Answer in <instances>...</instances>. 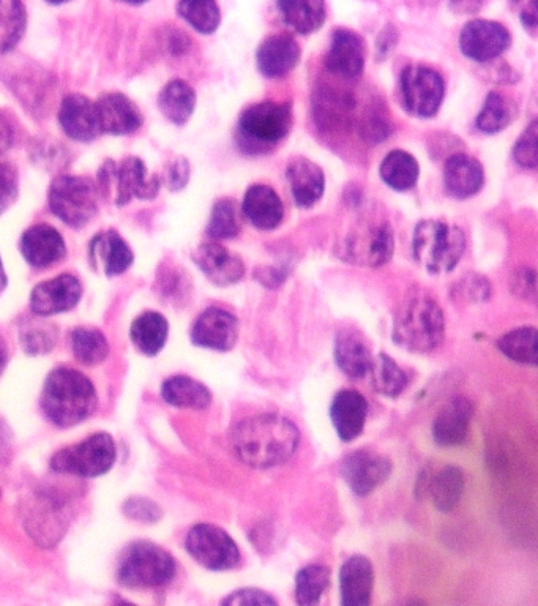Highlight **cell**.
Listing matches in <instances>:
<instances>
[{
  "instance_id": "6da1fadb",
  "label": "cell",
  "mask_w": 538,
  "mask_h": 606,
  "mask_svg": "<svg viewBox=\"0 0 538 606\" xmlns=\"http://www.w3.org/2000/svg\"><path fill=\"white\" fill-rule=\"evenodd\" d=\"M299 441L301 434L290 419L277 413H264L234 428L233 451L249 468L269 469L292 458Z\"/></svg>"
},
{
  "instance_id": "7a4b0ae2",
  "label": "cell",
  "mask_w": 538,
  "mask_h": 606,
  "mask_svg": "<svg viewBox=\"0 0 538 606\" xmlns=\"http://www.w3.org/2000/svg\"><path fill=\"white\" fill-rule=\"evenodd\" d=\"M43 411L57 427H73L87 419L97 406L91 381L71 369H57L46 380Z\"/></svg>"
},
{
  "instance_id": "3957f363",
  "label": "cell",
  "mask_w": 538,
  "mask_h": 606,
  "mask_svg": "<svg viewBox=\"0 0 538 606\" xmlns=\"http://www.w3.org/2000/svg\"><path fill=\"white\" fill-rule=\"evenodd\" d=\"M441 306L430 298H412L400 306L394 321V341L412 352H430L444 338Z\"/></svg>"
},
{
  "instance_id": "277c9868",
  "label": "cell",
  "mask_w": 538,
  "mask_h": 606,
  "mask_svg": "<svg viewBox=\"0 0 538 606\" xmlns=\"http://www.w3.org/2000/svg\"><path fill=\"white\" fill-rule=\"evenodd\" d=\"M412 249L417 263L430 273L452 272L465 255L466 235L455 224L425 220L417 224Z\"/></svg>"
},
{
  "instance_id": "5b68a950",
  "label": "cell",
  "mask_w": 538,
  "mask_h": 606,
  "mask_svg": "<svg viewBox=\"0 0 538 606\" xmlns=\"http://www.w3.org/2000/svg\"><path fill=\"white\" fill-rule=\"evenodd\" d=\"M291 127L290 106L276 102L256 103L238 120V141L249 153L267 152L288 137Z\"/></svg>"
},
{
  "instance_id": "8992f818",
  "label": "cell",
  "mask_w": 538,
  "mask_h": 606,
  "mask_svg": "<svg viewBox=\"0 0 538 606\" xmlns=\"http://www.w3.org/2000/svg\"><path fill=\"white\" fill-rule=\"evenodd\" d=\"M98 191L116 206H125L133 198L153 199L160 191V179L149 176L148 167L137 156L122 162H106L98 174Z\"/></svg>"
},
{
  "instance_id": "52a82bcc",
  "label": "cell",
  "mask_w": 538,
  "mask_h": 606,
  "mask_svg": "<svg viewBox=\"0 0 538 606\" xmlns=\"http://www.w3.org/2000/svg\"><path fill=\"white\" fill-rule=\"evenodd\" d=\"M176 575V562L169 552L149 541H138L125 550L117 580L127 587H159Z\"/></svg>"
},
{
  "instance_id": "ba28073f",
  "label": "cell",
  "mask_w": 538,
  "mask_h": 606,
  "mask_svg": "<svg viewBox=\"0 0 538 606\" xmlns=\"http://www.w3.org/2000/svg\"><path fill=\"white\" fill-rule=\"evenodd\" d=\"M98 187L83 176H60L49 188V207L57 219L80 230L98 210Z\"/></svg>"
},
{
  "instance_id": "9c48e42d",
  "label": "cell",
  "mask_w": 538,
  "mask_h": 606,
  "mask_svg": "<svg viewBox=\"0 0 538 606\" xmlns=\"http://www.w3.org/2000/svg\"><path fill=\"white\" fill-rule=\"evenodd\" d=\"M116 444L109 434L98 433L81 444L63 448L51 459L56 473L74 474L81 477H98L108 473L116 462Z\"/></svg>"
},
{
  "instance_id": "30bf717a",
  "label": "cell",
  "mask_w": 538,
  "mask_h": 606,
  "mask_svg": "<svg viewBox=\"0 0 538 606\" xmlns=\"http://www.w3.org/2000/svg\"><path fill=\"white\" fill-rule=\"evenodd\" d=\"M402 103L417 117H433L445 95L444 80L437 71L422 66H409L400 80Z\"/></svg>"
},
{
  "instance_id": "8fae6325",
  "label": "cell",
  "mask_w": 538,
  "mask_h": 606,
  "mask_svg": "<svg viewBox=\"0 0 538 606\" xmlns=\"http://www.w3.org/2000/svg\"><path fill=\"white\" fill-rule=\"evenodd\" d=\"M187 550L209 570H231L241 561V551L230 534L213 524H198L188 533Z\"/></svg>"
},
{
  "instance_id": "7c38bea8",
  "label": "cell",
  "mask_w": 538,
  "mask_h": 606,
  "mask_svg": "<svg viewBox=\"0 0 538 606\" xmlns=\"http://www.w3.org/2000/svg\"><path fill=\"white\" fill-rule=\"evenodd\" d=\"M511 32L494 21H470L459 34V49L476 62H490L511 46Z\"/></svg>"
},
{
  "instance_id": "4fadbf2b",
  "label": "cell",
  "mask_w": 538,
  "mask_h": 606,
  "mask_svg": "<svg viewBox=\"0 0 538 606\" xmlns=\"http://www.w3.org/2000/svg\"><path fill=\"white\" fill-rule=\"evenodd\" d=\"M341 473L358 497H366L386 482L391 473V463L373 452L359 451L346 456Z\"/></svg>"
},
{
  "instance_id": "5bb4252c",
  "label": "cell",
  "mask_w": 538,
  "mask_h": 606,
  "mask_svg": "<svg viewBox=\"0 0 538 606\" xmlns=\"http://www.w3.org/2000/svg\"><path fill=\"white\" fill-rule=\"evenodd\" d=\"M83 288L77 277L63 273L38 284L32 292L31 308L35 315L51 316L69 312L80 302Z\"/></svg>"
},
{
  "instance_id": "9a60e30c",
  "label": "cell",
  "mask_w": 538,
  "mask_h": 606,
  "mask_svg": "<svg viewBox=\"0 0 538 606\" xmlns=\"http://www.w3.org/2000/svg\"><path fill=\"white\" fill-rule=\"evenodd\" d=\"M395 241L390 224L381 223L370 228L365 234L355 235L346 242L344 255L348 261L381 267L394 255Z\"/></svg>"
},
{
  "instance_id": "2e32d148",
  "label": "cell",
  "mask_w": 538,
  "mask_h": 606,
  "mask_svg": "<svg viewBox=\"0 0 538 606\" xmlns=\"http://www.w3.org/2000/svg\"><path fill=\"white\" fill-rule=\"evenodd\" d=\"M191 338H194L195 345L202 346V348L230 351L237 343V317L226 310H206L196 321Z\"/></svg>"
},
{
  "instance_id": "e0dca14e",
  "label": "cell",
  "mask_w": 538,
  "mask_h": 606,
  "mask_svg": "<svg viewBox=\"0 0 538 606\" xmlns=\"http://www.w3.org/2000/svg\"><path fill=\"white\" fill-rule=\"evenodd\" d=\"M326 67L330 73L349 78V80L360 77L365 67V42L363 38L348 28L334 32L331 46L326 56Z\"/></svg>"
},
{
  "instance_id": "ac0fdd59",
  "label": "cell",
  "mask_w": 538,
  "mask_h": 606,
  "mask_svg": "<svg viewBox=\"0 0 538 606\" xmlns=\"http://www.w3.org/2000/svg\"><path fill=\"white\" fill-rule=\"evenodd\" d=\"M194 261L217 287H231L245 276L244 261L220 244L201 245L194 253Z\"/></svg>"
},
{
  "instance_id": "d6986e66",
  "label": "cell",
  "mask_w": 538,
  "mask_h": 606,
  "mask_svg": "<svg viewBox=\"0 0 538 606\" xmlns=\"http://www.w3.org/2000/svg\"><path fill=\"white\" fill-rule=\"evenodd\" d=\"M21 252L35 269H46L66 256L67 247L62 235L49 224L28 228L21 238Z\"/></svg>"
},
{
  "instance_id": "ffe728a7",
  "label": "cell",
  "mask_w": 538,
  "mask_h": 606,
  "mask_svg": "<svg viewBox=\"0 0 538 606\" xmlns=\"http://www.w3.org/2000/svg\"><path fill=\"white\" fill-rule=\"evenodd\" d=\"M102 133L128 135L142 125V114L130 98L122 94H105L95 102Z\"/></svg>"
},
{
  "instance_id": "44dd1931",
  "label": "cell",
  "mask_w": 538,
  "mask_h": 606,
  "mask_svg": "<svg viewBox=\"0 0 538 606\" xmlns=\"http://www.w3.org/2000/svg\"><path fill=\"white\" fill-rule=\"evenodd\" d=\"M302 51L290 35H273L259 46L256 62L264 77L270 80L286 77L297 67Z\"/></svg>"
},
{
  "instance_id": "7402d4cb",
  "label": "cell",
  "mask_w": 538,
  "mask_h": 606,
  "mask_svg": "<svg viewBox=\"0 0 538 606\" xmlns=\"http://www.w3.org/2000/svg\"><path fill=\"white\" fill-rule=\"evenodd\" d=\"M59 120L67 137L77 141H94L102 133L95 103L84 95L73 94L63 100Z\"/></svg>"
},
{
  "instance_id": "603a6c76",
  "label": "cell",
  "mask_w": 538,
  "mask_h": 606,
  "mask_svg": "<svg viewBox=\"0 0 538 606\" xmlns=\"http://www.w3.org/2000/svg\"><path fill=\"white\" fill-rule=\"evenodd\" d=\"M89 259L105 276H120L133 264V253L116 231L95 235L89 247Z\"/></svg>"
},
{
  "instance_id": "cb8c5ba5",
  "label": "cell",
  "mask_w": 538,
  "mask_h": 606,
  "mask_svg": "<svg viewBox=\"0 0 538 606\" xmlns=\"http://www.w3.org/2000/svg\"><path fill=\"white\" fill-rule=\"evenodd\" d=\"M369 413V401L355 391L338 392L330 408L331 422L338 436L352 441L363 431Z\"/></svg>"
},
{
  "instance_id": "d4e9b609",
  "label": "cell",
  "mask_w": 538,
  "mask_h": 606,
  "mask_svg": "<svg viewBox=\"0 0 538 606\" xmlns=\"http://www.w3.org/2000/svg\"><path fill=\"white\" fill-rule=\"evenodd\" d=\"M472 413V403L468 398H452L434 420V441L444 447L461 444L468 438Z\"/></svg>"
},
{
  "instance_id": "484cf974",
  "label": "cell",
  "mask_w": 538,
  "mask_h": 606,
  "mask_svg": "<svg viewBox=\"0 0 538 606\" xmlns=\"http://www.w3.org/2000/svg\"><path fill=\"white\" fill-rule=\"evenodd\" d=\"M483 182L482 165L466 153H456L445 163V190L456 199H466L479 194L482 190Z\"/></svg>"
},
{
  "instance_id": "4316f807",
  "label": "cell",
  "mask_w": 538,
  "mask_h": 606,
  "mask_svg": "<svg viewBox=\"0 0 538 606\" xmlns=\"http://www.w3.org/2000/svg\"><path fill=\"white\" fill-rule=\"evenodd\" d=\"M291 194L299 207H312L323 198L326 190V177L323 170L312 160L297 156L292 160L286 171Z\"/></svg>"
},
{
  "instance_id": "83f0119b",
  "label": "cell",
  "mask_w": 538,
  "mask_h": 606,
  "mask_svg": "<svg viewBox=\"0 0 538 606\" xmlns=\"http://www.w3.org/2000/svg\"><path fill=\"white\" fill-rule=\"evenodd\" d=\"M373 584V566L365 556H354L341 567V602L344 606L370 605Z\"/></svg>"
},
{
  "instance_id": "f1b7e54d",
  "label": "cell",
  "mask_w": 538,
  "mask_h": 606,
  "mask_svg": "<svg viewBox=\"0 0 538 606\" xmlns=\"http://www.w3.org/2000/svg\"><path fill=\"white\" fill-rule=\"evenodd\" d=\"M245 217L261 231L276 230L283 221L284 209L280 196L267 185H253L244 198Z\"/></svg>"
},
{
  "instance_id": "f546056e",
  "label": "cell",
  "mask_w": 538,
  "mask_h": 606,
  "mask_svg": "<svg viewBox=\"0 0 538 606\" xmlns=\"http://www.w3.org/2000/svg\"><path fill=\"white\" fill-rule=\"evenodd\" d=\"M335 360L346 376L360 380L370 374L374 358L355 331L343 330L335 340Z\"/></svg>"
},
{
  "instance_id": "4dcf8cb0",
  "label": "cell",
  "mask_w": 538,
  "mask_h": 606,
  "mask_svg": "<svg viewBox=\"0 0 538 606\" xmlns=\"http://www.w3.org/2000/svg\"><path fill=\"white\" fill-rule=\"evenodd\" d=\"M284 24L302 35L319 31L326 23V0H277Z\"/></svg>"
},
{
  "instance_id": "1f68e13d",
  "label": "cell",
  "mask_w": 538,
  "mask_h": 606,
  "mask_svg": "<svg viewBox=\"0 0 538 606\" xmlns=\"http://www.w3.org/2000/svg\"><path fill=\"white\" fill-rule=\"evenodd\" d=\"M166 403L176 408L206 409L212 403V394L204 384L187 376L169 377L162 387Z\"/></svg>"
},
{
  "instance_id": "d6a6232c",
  "label": "cell",
  "mask_w": 538,
  "mask_h": 606,
  "mask_svg": "<svg viewBox=\"0 0 538 606\" xmlns=\"http://www.w3.org/2000/svg\"><path fill=\"white\" fill-rule=\"evenodd\" d=\"M159 106L167 120L176 125H185L195 110V91L185 81H171L160 94Z\"/></svg>"
},
{
  "instance_id": "836d02e7",
  "label": "cell",
  "mask_w": 538,
  "mask_h": 606,
  "mask_svg": "<svg viewBox=\"0 0 538 606\" xmlns=\"http://www.w3.org/2000/svg\"><path fill=\"white\" fill-rule=\"evenodd\" d=\"M167 321L160 313H144L131 326V340L145 356H156L167 340Z\"/></svg>"
},
{
  "instance_id": "e575fe53",
  "label": "cell",
  "mask_w": 538,
  "mask_h": 606,
  "mask_svg": "<svg viewBox=\"0 0 538 606\" xmlns=\"http://www.w3.org/2000/svg\"><path fill=\"white\" fill-rule=\"evenodd\" d=\"M419 163L411 153L391 151L381 165V177L394 190H411L419 179Z\"/></svg>"
},
{
  "instance_id": "d590c367",
  "label": "cell",
  "mask_w": 538,
  "mask_h": 606,
  "mask_svg": "<svg viewBox=\"0 0 538 606\" xmlns=\"http://www.w3.org/2000/svg\"><path fill=\"white\" fill-rule=\"evenodd\" d=\"M26 9L21 0H0V55L12 51L26 31Z\"/></svg>"
},
{
  "instance_id": "8d00e7d4",
  "label": "cell",
  "mask_w": 538,
  "mask_h": 606,
  "mask_svg": "<svg viewBox=\"0 0 538 606\" xmlns=\"http://www.w3.org/2000/svg\"><path fill=\"white\" fill-rule=\"evenodd\" d=\"M513 119H515V106L512 100L499 92H491L477 117L476 125L482 133L494 135L505 130Z\"/></svg>"
},
{
  "instance_id": "74e56055",
  "label": "cell",
  "mask_w": 538,
  "mask_h": 606,
  "mask_svg": "<svg viewBox=\"0 0 538 606\" xmlns=\"http://www.w3.org/2000/svg\"><path fill=\"white\" fill-rule=\"evenodd\" d=\"M463 491H465V476L455 466L442 469L431 483V498L441 512L454 510L463 497Z\"/></svg>"
},
{
  "instance_id": "f35d334b",
  "label": "cell",
  "mask_w": 538,
  "mask_h": 606,
  "mask_svg": "<svg viewBox=\"0 0 538 606\" xmlns=\"http://www.w3.org/2000/svg\"><path fill=\"white\" fill-rule=\"evenodd\" d=\"M372 383L377 394L386 397H398L406 386H408V376L402 372L398 363L386 354H379L373 360Z\"/></svg>"
},
{
  "instance_id": "ab89813d",
  "label": "cell",
  "mask_w": 538,
  "mask_h": 606,
  "mask_svg": "<svg viewBox=\"0 0 538 606\" xmlns=\"http://www.w3.org/2000/svg\"><path fill=\"white\" fill-rule=\"evenodd\" d=\"M499 349L507 356L525 365L537 363V329L536 327H519L508 331L498 341Z\"/></svg>"
},
{
  "instance_id": "60d3db41",
  "label": "cell",
  "mask_w": 538,
  "mask_h": 606,
  "mask_svg": "<svg viewBox=\"0 0 538 606\" xmlns=\"http://www.w3.org/2000/svg\"><path fill=\"white\" fill-rule=\"evenodd\" d=\"M177 10L201 34H213L220 26L221 13L217 0H179Z\"/></svg>"
},
{
  "instance_id": "b9f144b4",
  "label": "cell",
  "mask_w": 538,
  "mask_h": 606,
  "mask_svg": "<svg viewBox=\"0 0 538 606\" xmlns=\"http://www.w3.org/2000/svg\"><path fill=\"white\" fill-rule=\"evenodd\" d=\"M74 358L85 365H97L108 358L109 346L105 335L97 329L80 327L71 334Z\"/></svg>"
},
{
  "instance_id": "7bdbcfd3",
  "label": "cell",
  "mask_w": 538,
  "mask_h": 606,
  "mask_svg": "<svg viewBox=\"0 0 538 606\" xmlns=\"http://www.w3.org/2000/svg\"><path fill=\"white\" fill-rule=\"evenodd\" d=\"M330 583V572L324 566H306L295 579V598L301 605H316Z\"/></svg>"
},
{
  "instance_id": "ee69618b",
  "label": "cell",
  "mask_w": 538,
  "mask_h": 606,
  "mask_svg": "<svg viewBox=\"0 0 538 606\" xmlns=\"http://www.w3.org/2000/svg\"><path fill=\"white\" fill-rule=\"evenodd\" d=\"M241 233V217L237 206L231 199H221L212 209L208 224V235L215 241L233 238Z\"/></svg>"
},
{
  "instance_id": "f6af8a7d",
  "label": "cell",
  "mask_w": 538,
  "mask_h": 606,
  "mask_svg": "<svg viewBox=\"0 0 538 606\" xmlns=\"http://www.w3.org/2000/svg\"><path fill=\"white\" fill-rule=\"evenodd\" d=\"M56 340L57 331L49 324H40V326L32 324L21 334L24 349L32 356L45 354V352L51 351L55 348Z\"/></svg>"
},
{
  "instance_id": "bcb514c9",
  "label": "cell",
  "mask_w": 538,
  "mask_h": 606,
  "mask_svg": "<svg viewBox=\"0 0 538 606\" xmlns=\"http://www.w3.org/2000/svg\"><path fill=\"white\" fill-rule=\"evenodd\" d=\"M513 156L519 166L536 170L538 165V123L534 120L513 148Z\"/></svg>"
},
{
  "instance_id": "7dc6e473",
  "label": "cell",
  "mask_w": 538,
  "mask_h": 606,
  "mask_svg": "<svg viewBox=\"0 0 538 606\" xmlns=\"http://www.w3.org/2000/svg\"><path fill=\"white\" fill-rule=\"evenodd\" d=\"M17 171L10 163L0 162V213L16 201Z\"/></svg>"
},
{
  "instance_id": "c3c4849f",
  "label": "cell",
  "mask_w": 538,
  "mask_h": 606,
  "mask_svg": "<svg viewBox=\"0 0 538 606\" xmlns=\"http://www.w3.org/2000/svg\"><path fill=\"white\" fill-rule=\"evenodd\" d=\"M124 510L131 520L142 523L159 522L160 516H162V510L149 499H130L125 504Z\"/></svg>"
},
{
  "instance_id": "681fc988",
  "label": "cell",
  "mask_w": 538,
  "mask_h": 606,
  "mask_svg": "<svg viewBox=\"0 0 538 606\" xmlns=\"http://www.w3.org/2000/svg\"><path fill=\"white\" fill-rule=\"evenodd\" d=\"M190 179V165L184 156L174 159L165 170V184L171 191H180Z\"/></svg>"
},
{
  "instance_id": "f907efd6",
  "label": "cell",
  "mask_w": 538,
  "mask_h": 606,
  "mask_svg": "<svg viewBox=\"0 0 538 606\" xmlns=\"http://www.w3.org/2000/svg\"><path fill=\"white\" fill-rule=\"evenodd\" d=\"M223 605H277V602L270 597L269 594L262 593L259 590H242L237 593L231 594L230 597L224 598Z\"/></svg>"
},
{
  "instance_id": "816d5d0a",
  "label": "cell",
  "mask_w": 538,
  "mask_h": 606,
  "mask_svg": "<svg viewBox=\"0 0 538 606\" xmlns=\"http://www.w3.org/2000/svg\"><path fill=\"white\" fill-rule=\"evenodd\" d=\"M512 292L522 295L523 299L536 301V272L530 269H523L512 277Z\"/></svg>"
},
{
  "instance_id": "f5cc1de1",
  "label": "cell",
  "mask_w": 538,
  "mask_h": 606,
  "mask_svg": "<svg viewBox=\"0 0 538 606\" xmlns=\"http://www.w3.org/2000/svg\"><path fill=\"white\" fill-rule=\"evenodd\" d=\"M461 291L472 302H483L490 298L491 287L483 277L468 276L461 281Z\"/></svg>"
},
{
  "instance_id": "db71d44e",
  "label": "cell",
  "mask_w": 538,
  "mask_h": 606,
  "mask_svg": "<svg viewBox=\"0 0 538 606\" xmlns=\"http://www.w3.org/2000/svg\"><path fill=\"white\" fill-rule=\"evenodd\" d=\"M14 142V130L9 119L0 116V153L9 151Z\"/></svg>"
},
{
  "instance_id": "11a10c76",
  "label": "cell",
  "mask_w": 538,
  "mask_h": 606,
  "mask_svg": "<svg viewBox=\"0 0 538 606\" xmlns=\"http://www.w3.org/2000/svg\"><path fill=\"white\" fill-rule=\"evenodd\" d=\"M483 0H452V7L458 13H476L482 7Z\"/></svg>"
},
{
  "instance_id": "9f6ffc18",
  "label": "cell",
  "mask_w": 538,
  "mask_h": 606,
  "mask_svg": "<svg viewBox=\"0 0 538 606\" xmlns=\"http://www.w3.org/2000/svg\"><path fill=\"white\" fill-rule=\"evenodd\" d=\"M7 362V346L5 341H3L2 335H0V372L3 370V365H5Z\"/></svg>"
},
{
  "instance_id": "6f0895ef",
  "label": "cell",
  "mask_w": 538,
  "mask_h": 606,
  "mask_svg": "<svg viewBox=\"0 0 538 606\" xmlns=\"http://www.w3.org/2000/svg\"><path fill=\"white\" fill-rule=\"evenodd\" d=\"M7 287V276L5 272H3L2 261H0V291L3 290V288Z\"/></svg>"
},
{
  "instance_id": "680465c9",
  "label": "cell",
  "mask_w": 538,
  "mask_h": 606,
  "mask_svg": "<svg viewBox=\"0 0 538 606\" xmlns=\"http://www.w3.org/2000/svg\"><path fill=\"white\" fill-rule=\"evenodd\" d=\"M48 3H52V5H60V3L69 2V0H46Z\"/></svg>"
},
{
  "instance_id": "91938a15",
  "label": "cell",
  "mask_w": 538,
  "mask_h": 606,
  "mask_svg": "<svg viewBox=\"0 0 538 606\" xmlns=\"http://www.w3.org/2000/svg\"><path fill=\"white\" fill-rule=\"evenodd\" d=\"M122 2L133 3V5H139V3H144L145 0H122Z\"/></svg>"
}]
</instances>
